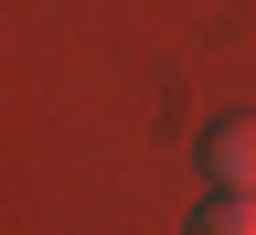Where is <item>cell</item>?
Returning a JSON list of instances; mask_svg holds the SVG:
<instances>
[{"instance_id":"6da1fadb","label":"cell","mask_w":256,"mask_h":235,"mask_svg":"<svg viewBox=\"0 0 256 235\" xmlns=\"http://www.w3.org/2000/svg\"><path fill=\"white\" fill-rule=\"evenodd\" d=\"M203 171L214 192H256V118H224L214 139H203Z\"/></svg>"},{"instance_id":"7a4b0ae2","label":"cell","mask_w":256,"mask_h":235,"mask_svg":"<svg viewBox=\"0 0 256 235\" xmlns=\"http://www.w3.org/2000/svg\"><path fill=\"white\" fill-rule=\"evenodd\" d=\"M192 235H256V192H214V203L192 214Z\"/></svg>"}]
</instances>
